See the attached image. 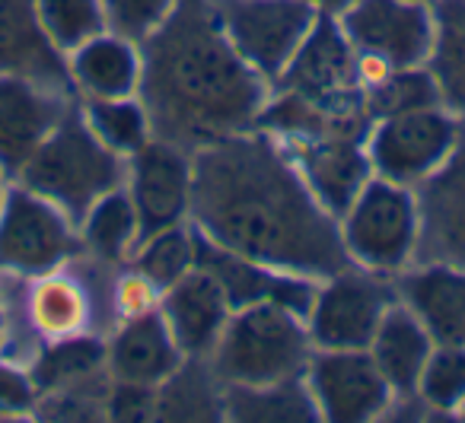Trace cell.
I'll use <instances>...</instances> for the list:
<instances>
[{"instance_id": "cell-1", "label": "cell", "mask_w": 465, "mask_h": 423, "mask_svg": "<svg viewBox=\"0 0 465 423\" xmlns=\"http://www.w3.org/2000/svg\"><path fill=\"white\" fill-rule=\"evenodd\" d=\"M194 230L284 274L312 280L351 268L338 220L300 175L291 150L262 128L192 150Z\"/></svg>"}, {"instance_id": "cell-2", "label": "cell", "mask_w": 465, "mask_h": 423, "mask_svg": "<svg viewBox=\"0 0 465 423\" xmlns=\"http://www.w3.org/2000/svg\"><path fill=\"white\" fill-rule=\"evenodd\" d=\"M268 86L230 45L213 0H179L169 20L141 42L137 96L150 128L188 153L259 128Z\"/></svg>"}, {"instance_id": "cell-3", "label": "cell", "mask_w": 465, "mask_h": 423, "mask_svg": "<svg viewBox=\"0 0 465 423\" xmlns=\"http://www.w3.org/2000/svg\"><path fill=\"white\" fill-rule=\"evenodd\" d=\"M128 166L124 156L112 153L90 131L84 112L67 109L58 128L39 143L26 166L20 169V185L52 201L74 226L86 217L103 194L122 188Z\"/></svg>"}, {"instance_id": "cell-4", "label": "cell", "mask_w": 465, "mask_h": 423, "mask_svg": "<svg viewBox=\"0 0 465 423\" xmlns=\"http://www.w3.org/2000/svg\"><path fill=\"white\" fill-rule=\"evenodd\" d=\"M312 357L310 328L278 302L232 309L217 347L213 372L223 385H268L297 379Z\"/></svg>"}, {"instance_id": "cell-5", "label": "cell", "mask_w": 465, "mask_h": 423, "mask_svg": "<svg viewBox=\"0 0 465 423\" xmlns=\"http://www.w3.org/2000/svg\"><path fill=\"white\" fill-rule=\"evenodd\" d=\"M338 230L351 264L373 274H399L418 258V194L373 175L338 217Z\"/></svg>"}, {"instance_id": "cell-6", "label": "cell", "mask_w": 465, "mask_h": 423, "mask_svg": "<svg viewBox=\"0 0 465 423\" xmlns=\"http://www.w3.org/2000/svg\"><path fill=\"white\" fill-rule=\"evenodd\" d=\"M274 84H281L284 93H293V96L306 99L322 112L344 118H367L370 122L367 109H363L367 67L348 42L338 16H316L297 58L287 64V71Z\"/></svg>"}, {"instance_id": "cell-7", "label": "cell", "mask_w": 465, "mask_h": 423, "mask_svg": "<svg viewBox=\"0 0 465 423\" xmlns=\"http://www.w3.org/2000/svg\"><path fill=\"white\" fill-rule=\"evenodd\" d=\"M465 124L446 105L376 118L367 131V156L376 179L418 188L456 150Z\"/></svg>"}, {"instance_id": "cell-8", "label": "cell", "mask_w": 465, "mask_h": 423, "mask_svg": "<svg viewBox=\"0 0 465 423\" xmlns=\"http://www.w3.org/2000/svg\"><path fill=\"white\" fill-rule=\"evenodd\" d=\"M367 71L420 67L437 39L433 4L420 0H357L338 16Z\"/></svg>"}, {"instance_id": "cell-9", "label": "cell", "mask_w": 465, "mask_h": 423, "mask_svg": "<svg viewBox=\"0 0 465 423\" xmlns=\"http://www.w3.org/2000/svg\"><path fill=\"white\" fill-rule=\"evenodd\" d=\"M213 7L230 45L268 84L297 58L319 16L310 0H213Z\"/></svg>"}, {"instance_id": "cell-10", "label": "cell", "mask_w": 465, "mask_h": 423, "mask_svg": "<svg viewBox=\"0 0 465 423\" xmlns=\"http://www.w3.org/2000/svg\"><path fill=\"white\" fill-rule=\"evenodd\" d=\"M399 300L382 274L357 264L319 280L306 328L316 350H367L382 315Z\"/></svg>"}, {"instance_id": "cell-11", "label": "cell", "mask_w": 465, "mask_h": 423, "mask_svg": "<svg viewBox=\"0 0 465 423\" xmlns=\"http://www.w3.org/2000/svg\"><path fill=\"white\" fill-rule=\"evenodd\" d=\"M77 226L29 188H10L0 201V268L48 274L77 251Z\"/></svg>"}, {"instance_id": "cell-12", "label": "cell", "mask_w": 465, "mask_h": 423, "mask_svg": "<svg viewBox=\"0 0 465 423\" xmlns=\"http://www.w3.org/2000/svg\"><path fill=\"white\" fill-rule=\"evenodd\" d=\"M322 420L367 423L395 401L392 385L373 363L370 350H316L303 372Z\"/></svg>"}, {"instance_id": "cell-13", "label": "cell", "mask_w": 465, "mask_h": 423, "mask_svg": "<svg viewBox=\"0 0 465 423\" xmlns=\"http://www.w3.org/2000/svg\"><path fill=\"white\" fill-rule=\"evenodd\" d=\"M128 160L124 192L131 194L137 211L141 239L185 223L192 213V153L160 137H150Z\"/></svg>"}, {"instance_id": "cell-14", "label": "cell", "mask_w": 465, "mask_h": 423, "mask_svg": "<svg viewBox=\"0 0 465 423\" xmlns=\"http://www.w3.org/2000/svg\"><path fill=\"white\" fill-rule=\"evenodd\" d=\"M420 213L418 258L465 268V131L452 156L414 188Z\"/></svg>"}, {"instance_id": "cell-15", "label": "cell", "mask_w": 465, "mask_h": 423, "mask_svg": "<svg viewBox=\"0 0 465 423\" xmlns=\"http://www.w3.org/2000/svg\"><path fill=\"white\" fill-rule=\"evenodd\" d=\"M64 115V93L16 74H0V172L20 175Z\"/></svg>"}, {"instance_id": "cell-16", "label": "cell", "mask_w": 465, "mask_h": 423, "mask_svg": "<svg viewBox=\"0 0 465 423\" xmlns=\"http://www.w3.org/2000/svg\"><path fill=\"white\" fill-rule=\"evenodd\" d=\"M297 162L300 175L306 179L316 201L331 213L341 217L361 188L373 179V166L367 156V134H335L316 141L284 143Z\"/></svg>"}, {"instance_id": "cell-17", "label": "cell", "mask_w": 465, "mask_h": 423, "mask_svg": "<svg viewBox=\"0 0 465 423\" xmlns=\"http://www.w3.org/2000/svg\"><path fill=\"white\" fill-rule=\"evenodd\" d=\"M160 315L188 359H207L230 321L232 306L207 271L192 268L163 290Z\"/></svg>"}, {"instance_id": "cell-18", "label": "cell", "mask_w": 465, "mask_h": 423, "mask_svg": "<svg viewBox=\"0 0 465 423\" xmlns=\"http://www.w3.org/2000/svg\"><path fill=\"white\" fill-rule=\"evenodd\" d=\"M0 74H16L58 93L74 86L67 58L42 29L35 0H0Z\"/></svg>"}, {"instance_id": "cell-19", "label": "cell", "mask_w": 465, "mask_h": 423, "mask_svg": "<svg viewBox=\"0 0 465 423\" xmlns=\"http://www.w3.org/2000/svg\"><path fill=\"white\" fill-rule=\"evenodd\" d=\"M399 300L418 315L433 344H465V268L418 261L395 283Z\"/></svg>"}, {"instance_id": "cell-20", "label": "cell", "mask_w": 465, "mask_h": 423, "mask_svg": "<svg viewBox=\"0 0 465 423\" xmlns=\"http://www.w3.org/2000/svg\"><path fill=\"white\" fill-rule=\"evenodd\" d=\"M182 359L185 353L179 350L160 309L134 312L109 347V366L115 382L150 385V389H160L179 369Z\"/></svg>"}, {"instance_id": "cell-21", "label": "cell", "mask_w": 465, "mask_h": 423, "mask_svg": "<svg viewBox=\"0 0 465 423\" xmlns=\"http://www.w3.org/2000/svg\"><path fill=\"white\" fill-rule=\"evenodd\" d=\"M71 80L86 99H124L141 90V45L109 33L67 54Z\"/></svg>"}, {"instance_id": "cell-22", "label": "cell", "mask_w": 465, "mask_h": 423, "mask_svg": "<svg viewBox=\"0 0 465 423\" xmlns=\"http://www.w3.org/2000/svg\"><path fill=\"white\" fill-rule=\"evenodd\" d=\"M367 350L386 376V382L392 385L395 398H411L418 391L420 369L433 350V338L418 321V315L401 300H395L382 315Z\"/></svg>"}, {"instance_id": "cell-23", "label": "cell", "mask_w": 465, "mask_h": 423, "mask_svg": "<svg viewBox=\"0 0 465 423\" xmlns=\"http://www.w3.org/2000/svg\"><path fill=\"white\" fill-rule=\"evenodd\" d=\"M223 410L232 420L300 423L319 420L316 401L303 376L268 385H223Z\"/></svg>"}, {"instance_id": "cell-24", "label": "cell", "mask_w": 465, "mask_h": 423, "mask_svg": "<svg viewBox=\"0 0 465 423\" xmlns=\"http://www.w3.org/2000/svg\"><path fill=\"white\" fill-rule=\"evenodd\" d=\"M437 39L427 61L443 105L465 124V0H437Z\"/></svg>"}, {"instance_id": "cell-25", "label": "cell", "mask_w": 465, "mask_h": 423, "mask_svg": "<svg viewBox=\"0 0 465 423\" xmlns=\"http://www.w3.org/2000/svg\"><path fill=\"white\" fill-rule=\"evenodd\" d=\"M430 105H443V96H440L437 77L427 64L395 67V71H367L363 109H367L370 122L399 115V112L430 109Z\"/></svg>"}, {"instance_id": "cell-26", "label": "cell", "mask_w": 465, "mask_h": 423, "mask_svg": "<svg viewBox=\"0 0 465 423\" xmlns=\"http://www.w3.org/2000/svg\"><path fill=\"white\" fill-rule=\"evenodd\" d=\"M80 232L84 242L93 255L103 261H122L141 242V223H137V211L131 204V194L124 188L103 194L96 204L86 211L80 220Z\"/></svg>"}, {"instance_id": "cell-27", "label": "cell", "mask_w": 465, "mask_h": 423, "mask_svg": "<svg viewBox=\"0 0 465 423\" xmlns=\"http://www.w3.org/2000/svg\"><path fill=\"white\" fill-rule=\"evenodd\" d=\"M84 118L90 131L118 156H134L143 143L153 137L150 128V115L143 109L141 96H124V99H86Z\"/></svg>"}, {"instance_id": "cell-28", "label": "cell", "mask_w": 465, "mask_h": 423, "mask_svg": "<svg viewBox=\"0 0 465 423\" xmlns=\"http://www.w3.org/2000/svg\"><path fill=\"white\" fill-rule=\"evenodd\" d=\"M194 258H198V232L194 226L188 230L185 223H179L143 236L134 249V268L153 290H166L194 268Z\"/></svg>"}, {"instance_id": "cell-29", "label": "cell", "mask_w": 465, "mask_h": 423, "mask_svg": "<svg viewBox=\"0 0 465 423\" xmlns=\"http://www.w3.org/2000/svg\"><path fill=\"white\" fill-rule=\"evenodd\" d=\"M217 372L207 376L198 366H179L156 391V410L166 420H213L223 410V389Z\"/></svg>"}, {"instance_id": "cell-30", "label": "cell", "mask_w": 465, "mask_h": 423, "mask_svg": "<svg viewBox=\"0 0 465 423\" xmlns=\"http://www.w3.org/2000/svg\"><path fill=\"white\" fill-rule=\"evenodd\" d=\"M35 10L48 42L64 58L109 29L103 0H35Z\"/></svg>"}, {"instance_id": "cell-31", "label": "cell", "mask_w": 465, "mask_h": 423, "mask_svg": "<svg viewBox=\"0 0 465 423\" xmlns=\"http://www.w3.org/2000/svg\"><path fill=\"white\" fill-rule=\"evenodd\" d=\"M414 395L430 410L459 414L465 404V344H433Z\"/></svg>"}, {"instance_id": "cell-32", "label": "cell", "mask_w": 465, "mask_h": 423, "mask_svg": "<svg viewBox=\"0 0 465 423\" xmlns=\"http://www.w3.org/2000/svg\"><path fill=\"white\" fill-rule=\"evenodd\" d=\"M105 347L93 338H64L54 344L35 366L33 382L42 389H61V385H77L80 379L93 376L103 366Z\"/></svg>"}, {"instance_id": "cell-33", "label": "cell", "mask_w": 465, "mask_h": 423, "mask_svg": "<svg viewBox=\"0 0 465 423\" xmlns=\"http://www.w3.org/2000/svg\"><path fill=\"white\" fill-rule=\"evenodd\" d=\"M175 4L179 0H103V10L109 33L141 45L169 20Z\"/></svg>"}, {"instance_id": "cell-34", "label": "cell", "mask_w": 465, "mask_h": 423, "mask_svg": "<svg viewBox=\"0 0 465 423\" xmlns=\"http://www.w3.org/2000/svg\"><path fill=\"white\" fill-rule=\"evenodd\" d=\"M33 315L39 321L42 331L48 334H74L84 321V296L71 280H45L35 290L33 300Z\"/></svg>"}, {"instance_id": "cell-35", "label": "cell", "mask_w": 465, "mask_h": 423, "mask_svg": "<svg viewBox=\"0 0 465 423\" xmlns=\"http://www.w3.org/2000/svg\"><path fill=\"white\" fill-rule=\"evenodd\" d=\"M35 382L23 376L14 366L0 363V414H20V410L33 408Z\"/></svg>"}, {"instance_id": "cell-36", "label": "cell", "mask_w": 465, "mask_h": 423, "mask_svg": "<svg viewBox=\"0 0 465 423\" xmlns=\"http://www.w3.org/2000/svg\"><path fill=\"white\" fill-rule=\"evenodd\" d=\"M109 408H112V414L124 417V420H143V417H150V410H156V389H150V385L118 382Z\"/></svg>"}, {"instance_id": "cell-37", "label": "cell", "mask_w": 465, "mask_h": 423, "mask_svg": "<svg viewBox=\"0 0 465 423\" xmlns=\"http://www.w3.org/2000/svg\"><path fill=\"white\" fill-rule=\"evenodd\" d=\"M312 7L319 10V14H329V16H341L344 10L351 7V4H357V0H310Z\"/></svg>"}, {"instance_id": "cell-38", "label": "cell", "mask_w": 465, "mask_h": 423, "mask_svg": "<svg viewBox=\"0 0 465 423\" xmlns=\"http://www.w3.org/2000/svg\"><path fill=\"white\" fill-rule=\"evenodd\" d=\"M420 4H437V0H420Z\"/></svg>"}, {"instance_id": "cell-39", "label": "cell", "mask_w": 465, "mask_h": 423, "mask_svg": "<svg viewBox=\"0 0 465 423\" xmlns=\"http://www.w3.org/2000/svg\"><path fill=\"white\" fill-rule=\"evenodd\" d=\"M459 414H462V417H465V404H462V408H459Z\"/></svg>"}, {"instance_id": "cell-40", "label": "cell", "mask_w": 465, "mask_h": 423, "mask_svg": "<svg viewBox=\"0 0 465 423\" xmlns=\"http://www.w3.org/2000/svg\"><path fill=\"white\" fill-rule=\"evenodd\" d=\"M0 328H4V319H0Z\"/></svg>"}, {"instance_id": "cell-41", "label": "cell", "mask_w": 465, "mask_h": 423, "mask_svg": "<svg viewBox=\"0 0 465 423\" xmlns=\"http://www.w3.org/2000/svg\"><path fill=\"white\" fill-rule=\"evenodd\" d=\"M0 201H4V192H0Z\"/></svg>"}]
</instances>
